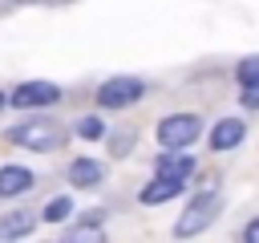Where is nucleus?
<instances>
[{"mask_svg":"<svg viewBox=\"0 0 259 243\" xmlns=\"http://www.w3.org/2000/svg\"><path fill=\"white\" fill-rule=\"evenodd\" d=\"M4 105H8V97H4V93H0V109H4Z\"/></svg>","mask_w":259,"mask_h":243,"instance_id":"17","label":"nucleus"},{"mask_svg":"<svg viewBox=\"0 0 259 243\" xmlns=\"http://www.w3.org/2000/svg\"><path fill=\"white\" fill-rule=\"evenodd\" d=\"M69 215H73V198H69V194H61V198L45 202V219H49V223H65Z\"/></svg>","mask_w":259,"mask_h":243,"instance_id":"12","label":"nucleus"},{"mask_svg":"<svg viewBox=\"0 0 259 243\" xmlns=\"http://www.w3.org/2000/svg\"><path fill=\"white\" fill-rule=\"evenodd\" d=\"M16 4H28V0H16Z\"/></svg>","mask_w":259,"mask_h":243,"instance_id":"18","label":"nucleus"},{"mask_svg":"<svg viewBox=\"0 0 259 243\" xmlns=\"http://www.w3.org/2000/svg\"><path fill=\"white\" fill-rule=\"evenodd\" d=\"M210 215H214V198H210V190H206V194H198V198H194V202L182 211V219L174 223V235H178V239H190V235L206 231Z\"/></svg>","mask_w":259,"mask_h":243,"instance_id":"4","label":"nucleus"},{"mask_svg":"<svg viewBox=\"0 0 259 243\" xmlns=\"http://www.w3.org/2000/svg\"><path fill=\"white\" fill-rule=\"evenodd\" d=\"M24 190H32V170H24V166H4V170H0V198L24 194Z\"/></svg>","mask_w":259,"mask_h":243,"instance_id":"8","label":"nucleus"},{"mask_svg":"<svg viewBox=\"0 0 259 243\" xmlns=\"http://www.w3.org/2000/svg\"><path fill=\"white\" fill-rule=\"evenodd\" d=\"M142 93H146V81H138V77H109V81L97 89V105H105V109H125V105H134Z\"/></svg>","mask_w":259,"mask_h":243,"instance_id":"3","label":"nucleus"},{"mask_svg":"<svg viewBox=\"0 0 259 243\" xmlns=\"http://www.w3.org/2000/svg\"><path fill=\"white\" fill-rule=\"evenodd\" d=\"M182 186H186V178H166V174H154V182H150V186H142V194H138V198H142L146 207H158V202L174 198Z\"/></svg>","mask_w":259,"mask_h":243,"instance_id":"7","label":"nucleus"},{"mask_svg":"<svg viewBox=\"0 0 259 243\" xmlns=\"http://www.w3.org/2000/svg\"><path fill=\"white\" fill-rule=\"evenodd\" d=\"M243 138H247V122H239V117H223V122H214V130H210V150H214V154L235 150Z\"/></svg>","mask_w":259,"mask_h":243,"instance_id":"6","label":"nucleus"},{"mask_svg":"<svg viewBox=\"0 0 259 243\" xmlns=\"http://www.w3.org/2000/svg\"><path fill=\"white\" fill-rule=\"evenodd\" d=\"M239 85H259V57H247L239 65Z\"/></svg>","mask_w":259,"mask_h":243,"instance_id":"14","label":"nucleus"},{"mask_svg":"<svg viewBox=\"0 0 259 243\" xmlns=\"http://www.w3.org/2000/svg\"><path fill=\"white\" fill-rule=\"evenodd\" d=\"M243 239H247V243H259V219H251V223L243 227Z\"/></svg>","mask_w":259,"mask_h":243,"instance_id":"16","label":"nucleus"},{"mask_svg":"<svg viewBox=\"0 0 259 243\" xmlns=\"http://www.w3.org/2000/svg\"><path fill=\"white\" fill-rule=\"evenodd\" d=\"M69 239H101V223H89V219H85L81 227L69 231Z\"/></svg>","mask_w":259,"mask_h":243,"instance_id":"15","label":"nucleus"},{"mask_svg":"<svg viewBox=\"0 0 259 243\" xmlns=\"http://www.w3.org/2000/svg\"><path fill=\"white\" fill-rule=\"evenodd\" d=\"M8 138H12L16 146H24V150H57V146H65V130H61L57 122H49V117L20 122V126L8 130Z\"/></svg>","mask_w":259,"mask_h":243,"instance_id":"1","label":"nucleus"},{"mask_svg":"<svg viewBox=\"0 0 259 243\" xmlns=\"http://www.w3.org/2000/svg\"><path fill=\"white\" fill-rule=\"evenodd\" d=\"M101 178H105L101 162H93V158H73L69 162V182L73 186H97Z\"/></svg>","mask_w":259,"mask_h":243,"instance_id":"9","label":"nucleus"},{"mask_svg":"<svg viewBox=\"0 0 259 243\" xmlns=\"http://www.w3.org/2000/svg\"><path fill=\"white\" fill-rule=\"evenodd\" d=\"M57 97H61V89H57L53 81H24V85L12 89L8 105H16V109H36V105H53Z\"/></svg>","mask_w":259,"mask_h":243,"instance_id":"5","label":"nucleus"},{"mask_svg":"<svg viewBox=\"0 0 259 243\" xmlns=\"http://www.w3.org/2000/svg\"><path fill=\"white\" fill-rule=\"evenodd\" d=\"M77 134L93 142V138H101V134H105V126H101V117H93V113H89V117H81V122H77Z\"/></svg>","mask_w":259,"mask_h":243,"instance_id":"13","label":"nucleus"},{"mask_svg":"<svg viewBox=\"0 0 259 243\" xmlns=\"http://www.w3.org/2000/svg\"><path fill=\"white\" fill-rule=\"evenodd\" d=\"M198 134H202V117L198 113H170V117L158 122V142L166 150H186Z\"/></svg>","mask_w":259,"mask_h":243,"instance_id":"2","label":"nucleus"},{"mask_svg":"<svg viewBox=\"0 0 259 243\" xmlns=\"http://www.w3.org/2000/svg\"><path fill=\"white\" fill-rule=\"evenodd\" d=\"M28 231H32V215H28V211H12V215L0 219V235H4V239H20V235H28Z\"/></svg>","mask_w":259,"mask_h":243,"instance_id":"11","label":"nucleus"},{"mask_svg":"<svg viewBox=\"0 0 259 243\" xmlns=\"http://www.w3.org/2000/svg\"><path fill=\"white\" fill-rule=\"evenodd\" d=\"M190 170H194L190 154H158V162H154V174H166V178H186Z\"/></svg>","mask_w":259,"mask_h":243,"instance_id":"10","label":"nucleus"}]
</instances>
